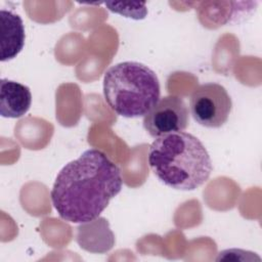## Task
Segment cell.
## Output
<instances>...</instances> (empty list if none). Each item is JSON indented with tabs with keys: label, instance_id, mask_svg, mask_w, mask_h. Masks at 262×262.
<instances>
[{
	"label": "cell",
	"instance_id": "1",
	"mask_svg": "<svg viewBox=\"0 0 262 262\" xmlns=\"http://www.w3.org/2000/svg\"><path fill=\"white\" fill-rule=\"evenodd\" d=\"M122 185L119 167L103 151L89 148L59 171L50 198L61 219L83 224L97 219Z\"/></svg>",
	"mask_w": 262,
	"mask_h": 262
},
{
	"label": "cell",
	"instance_id": "2",
	"mask_svg": "<svg viewBox=\"0 0 262 262\" xmlns=\"http://www.w3.org/2000/svg\"><path fill=\"white\" fill-rule=\"evenodd\" d=\"M148 165L165 185L178 190H193L210 177V155L194 135L180 131L157 137L149 146Z\"/></svg>",
	"mask_w": 262,
	"mask_h": 262
},
{
	"label": "cell",
	"instance_id": "3",
	"mask_svg": "<svg viewBox=\"0 0 262 262\" xmlns=\"http://www.w3.org/2000/svg\"><path fill=\"white\" fill-rule=\"evenodd\" d=\"M103 96L117 115L144 117L160 99V82L156 73L143 63L119 62L104 74Z\"/></svg>",
	"mask_w": 262,
	"mask_h": 262
},
{
	"label": "cell",
	"instance_id": "4",
	"mask_svg": "<svg viewBox=\"0 0 262 262\" xmlns=\"http://www.w3.org/2000/svg\"><path fill=\"white\" fill-rule=\"evenodd\" d=\"M232 110L227 90L218 83H206L194 88L189 99L193 120L207 128L222 127Z\"/></svg>",
	"mask_w": 262,
	"mask_h": 262
},
{
	"label": "cell",
	"instance_id": "5",
	"mask_svg": "<svg viewBox=\"0 0 262 262\" xmlns=\"http://www.w3.org/2000/svg\"><path fill=\"white\" fill-rule=\"evenodd\" d=\"M189 123V111L184 99L168 95L159 99L143 117V127L154 138L184 131Z\"/></svg>",
	"mask_w": 262,
	"mask_h": 262
},
{
	"label": "cell",
	"instance_id": "6",
	"mask_svg": "<svg viewBox=\"0 0 262 262\" xmlns=\"http://www.w3.org/2000/svg\"><path fill=\"white\" fill-rule=\"evenodd\" d=\"M1 52L0 60L7 61L16 57L25 46L26 34L21 17L11 10H0Z\"/></svg>",
	"mask_w": 262,
	"mask_h": 262
},
{
	"label": "cell",
	"instance_id": "7",
	"mask_svg": "<svg viewBox=\"0 0 262 262\" xmlns=\"http://www.w3.org/2000/svg\"><path fill=\"white\" fill-rule=\"evenodd\" d=\"M31 103L32 93L28 86L8 79L0 81V115L3 118L23 117Z\"/></svg>",
	"mask_w": 262,
	"mask_h": 262
},
{
	"label": "cell",
	"instance_id": "8",
	"mask_svg": "<svg viewBox=\"0 0 262 262\" xmlns=\"http://www.w3.org/2000/svg\"><path fill=\"white\" fill-rule=\"evenodd\" d=\"M104 4L110 11L133 19H143L147 14L145 2H105Z\"/></svg>",
	"mask_w": 262,
	"mask_h": 262
}]
</instances>
